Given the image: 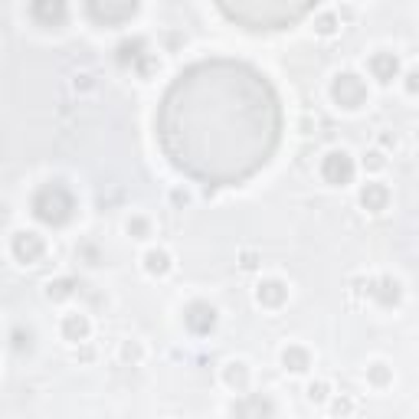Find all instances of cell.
<instances>
[{
	"instance_id": "obj_1",
	"label": "cell",
	"mask_w": 419,
	"mask_h": 419,
	"mask_svg": "<svg viewBox=\"0 0 419 419\" xmlns=\"http://www.w3.org/2000/svg\"><path fill=\"white\" fill-rule=\"evenodd\" d=\"M158 138L187 177L206 187L243 183L272 161L282 141L279 92L256 66L200 59L164 92Z\"/></svg>"
},
{
	"instance_id": "obj_2",
	"label": "cell",
	"mask_w": 419,
	"mask_h": 419,
	"mask_svg": "<svg viewBox=\"0 0 419 419\" xmlns=\"http://www.w3.org/2000/svg\"><path fill=\"white\" fill-rule=\"evenodd\" d=\"M314 10L312 0H223L220 13L246 30H285Z\"/></svg>"
},
{
	"instance_id": "obj_3",
	"label": "cell",
	"mask_w": 419,
	"mask_h": 419,
	"mask_svg": "<svg viewBox=\"0 0 419 419\" xmlns=\"http://www.w3.org/2000/svg\"><path fill=\"white\" fill-rule=\"evenodd\" d=\"M73 194L66 190L63 183H43L36 194H33V216L46 226H63L73 220Z\"/></svg>"
},
{
	"instance_id": "obj_4",
	"label": "cell",
	"mask_w": 419,
	"mask_h": 419,
	"mask_svg": "<svg viewBox=\"0 0 419 419\" xmlns=\"http://www.w3.org/2000/svg\"><path fill=\"white\" fill-rule=\"evenodd\" d=\"M86 13L102 26H119V23L131 20L138 13V3L135 0H92Z\"/></svg>"
},
{
	"instance_id": "obj_5",
	"label": "cell",
	"mask_w": 419,
	"mask_h": 419,
	"mask_svg": "<svg viewBox=\"0 0 419 419\" xmlns=\"http://www.w3.org/2000/svg\"><path fill=\"white\" fill-rule=\"evenodd\" d=\"M331 96L341 108H360L367 102V86L357 79L354 73H341L337 79H334Z\"/></svg>"
},
{
	"instance_id": "obj_6",
	"label": "cell",
	"mask_w": 419,
	"mask_h": 419,
	"mask_svg": "<svg viewBox=\"0 0 419 419\" xmlns=\"http://www.w3.org/2000/svg\"><path fill=\"white\" fill-rule=\"evenodd\" d=\"M321 177L334 187H344V183L354 181V161L347 158L344 151H331V154H324L321 161Z\"/></svg>"
},
{
	"instance_id": "obj_7",
	"label": "cell",
	"mask_w": 419,
	"mask_h": 419,
	"mask_svg": "<svg viewBox=\"0 0 419 419\" xmlns=\"http://www.w3.org/2000/svg\"><path fill=\"white\" fill-rule=\"evenodd\" d=\"M13 256H17V262H23V266H30V262H40V256L46 252V243L43 236H36V233H17L13 236Z\"/></svg>"
},
{
	"instance_id": "obj_8",
	"label": "cell",
	"mask_w": 419,
	"mask_h": 419,
	"mask_svg": "<svg viewBox=\"0 0 419 419\" xmlns=\"http://www.w3.org/2000/svg\"><path fill=\"white\" fill-rule=\"evenodd\" d=\"M183 324H187V328H190L194 334L213 331L216 308L210 305V301H194V305H187V312H183Z\"/></svg>"
},
{
	"instance_id": "obj_9",
	"label": "cell",
	"mask_w": 419,
	"mask_h": 419,
	"mask_svg": "<svg viewBox=\"0 0 419 419\" xmlns=\"http://www.w3.org/2000/svg\"><path fill=\"white\" fill-rule=\"evenodd\" d=\"M30 17L40 26H59L66 20V3L63 0H36L30 7Z\"/></svg>"
},
{
	"instance_id": "obj_10",
	"label": "cell",
	"mask_w": 419,
	"mask_h": 419,
	"mask_svg": "<svg viewBox=\"0 0 419 419\" xmlns=\"http://www.w3.org/2000/svg\"><path fill=\"white\" fill-rule=\"evenodd\" d=\"M233 419H272V403L266 397H259V393L243 397L233 406Z\"/></svg>"
},
{
	"instance_id": "obj_11",
	"label": "cell",
	"mask_w": 419,
	"mask_h": 419,
	"mask_svg": "<svg viewBox=\"0 0 419 419\" xmlns=\"http://www.w3.org/2000/svg\"><path fill=\"white\" fill-rule=\"evenodd\" d=\"M256 298H259V305H266V308H279V305H285V298H289V289H285L279 279H266V282H259Z\"/></svg>"
},
{
	"instance_id": "obj_12",
	"label": "cell",
	"mask_w": 419,
	"mask_h": 419,
	"mask_svg": "<svg viewBox=\"0 0 419 419\" xmlns=\"http://www.w3.org/2000/svg\"><path fill=\"white\" fill-rule=\"evenodd\" d=\"M370 73H374V79H380V82H393L399 73V59L393 53H374L370 56Z\"/></svg>"
},
{
	"instance_id": "obj_13",
	"label": "cell",
	"mask_w": 419,
	"mask_h": 419,
	"mask_svg": "<svg viewBox=\"0 0 419 419\" xmlns=\"http://www.w3.org/2000/svg\"><path fill=\"white\" fill-rule=\"evenodd\" d=\"M360 204H364V210H370V213H380V210H387V204H390V190L383 183H364Z\"/></svg>"
},
{
	"instance_id": "obj_14",
	"label": "cell",
	"mask_w": 419,
	"mask_h": 419,
	"mask_svg": "<svg viewBox=\"0 0 419 419\" xmlns=\"http://www.w3.org/2000/svg\"><path fill=\"white\" fill-rule=\"evenodd\" d=\"M63 334H66V341H73V344L86 341V337H89V318H86V314H66Z\"/></svg>"
},
{
	"instance_id": "obj_15",
	"label": "cell",
	"mask_w": 419,
	"mask_h": 419,
	"mask_svg": "<svg viewBox=\"0 0 419 419\" xmlns=\"http://www.w3.org/2000/svg\"><path fill=\"white\" fill-rule=\"evenodd\" d=\"M282 364H285V370H291V374H301V370H308V367H312V357H308L305 347H285Z\"/></svg>"
},
{
	"instance_id": "obj_16",
	"label": "cell",
	"mask_w": 419,
	"mask_h": 419,
	"mask_svg": "<svg viewBox=\"0 0 419 419\" xmlns=\"http://www.w3.org/2000/svg\"><path fill=\"white\" fill-rule=\"evenodd\" d=\"M370 295H374L380 305H397L399 301V282L397 279H380L374 289H370Z\"/></svg>"
},
{
	"instance_id": "obj_17",
	"label": "cell",
	"mask_w": 419,
	"mask_h": 419,
	"mask_svg": "<svg viewBox=\"0 0 419 419\" xmlns=\"http://www.w3.org/2000/svg\"><path fill=\"white\" fill-rule=\"evenodd\" d=\"M223 380H226V383H229L233 390H246V383H249V370H246V364H239V360L226 364Z\"/></svg>"
},
{
	"instance_id": "obj_18",
	"label": "cell",
	"mask_w": 419,
	"mask_h": 419,
	"mask_svg": "<svg viewBox=\"0 0 419 419\" xmlns=\"http://www.w3.org/2000/svg\"><path fill=\"white\" fill-rule=\"evenodd\" d=\"M144 269H148L151 275H164V272L171 269V259H167L164 249H151L148 256H144Z\"/></svg>"
},
{
	"instance_id": "obj_19",
	"label": "cell",
	"mask_w": 419,
	"mask_h": 419,
	"mask_svg": "<svg viewBox=\"0 0 419 419\" xmlns=\"http://www.w3.org/2000/svg\"><path fill=\"white\" fill-rule=\"evenodd\" d=\"M73 291H75V282L73 279H56V282H49V285H46V295H49L53 301L69 298Z\"/></svg>"
},
{
	"instance_id": "obj_20",
	"label": "cell",
	"mask_w": 419,
	"mask_h": 419,
	"mask_svg": "<svg viewBox=\"0 0 419 419\" xmlns=\"http://www.w3.org/2000/svg\"><path fill=\"white\" fill-rule=\"evenodd\" d=\"M367 376H370V383H374V387H387L390 380H393V374H390V367H387V364L367 367Z\"/></svg>"
},
{
	"instance_id": "obj_21",
	"label": "cell",
	"mask_w": 419,
	"mask_h": 419,
	"mask_svg": "<svg viewBox=\"0 0 419 419\" xmlns=\"http://www.w3.org/2000/svg\"><path fill=\"white\" fill-rule=\"evenodd\" d=\"M141 49H144V40H131V43H121L119 46V59L121 63H131V59H138Z\"/></svg>"
},
{
	"instance_id": "obj_22",
	"label": "cell",
	"mask_w": 419,
	"mask_h": 419,
	"mask_svg": "<svg viewBox=\"0 0 419 419\" xmlns=\"http://www.w3.org/2000/svg\"><path fill=\"white\" fill-rule=\"evenodd\" d=\"M314 30L324 33V36H331V33L337 30V17H334V13H324V17H318V23H314Z\"/></svg>"
},
{
	"instance_id": "obj_23",
	"label": "cell",
	"mask_w": 419,
	"mask_h": 419,
	"mask_svg": "<svg viewBox=\"0 0 419 419\" xmlns=\"http://www.w3.org/2000/svg\"><path fill=\"white\" fill-rule=\"evenodd\" d=\"M383 154H380V151H370V154H367L364 158V167H370V171H380V167H383Z\"/></svg>"
},
{
	"instance_id": "obj_24",
	"label": "cell",
	"mask_w": 419,
	"mask_h": 419,
	"mask_svg": "<svg viewBox=\"0 0 419 419\" xmlns=\"http://www.w3.org/2000/svg\"><path fill=\"white\" fill-rule=\"evenodd\" d=\"M324 393H328V383H321V380L308 387V397H312V399H324Z\"/></svg>"
},
{
	"instance_id": "obj_25",
	"label": "cell",
	"mask_w": 419,
	"mask_h": 419,
	"mask_svg": "<svg viewBox=\"0 0 419 419\" xmlns=\"http://www.w3.org/2000/svg\"><path fill=\"white\" fill-rule=\"evenodd\" d=\"M128 233H135V236H144V233H148V223H144V220H131L128 223Z\"/></svg>"
},
{
	"instance_id": "obj_26",
	"label": "cell",
	"mask_w": 419,
	"mask_h": 419,
	"mask_svg": "<svg viewBox=\"0 0 419 419\" xmlns=\"http://www.w3.org/2000/svg\"><path fill=\"white\" fill-rule=\"evenodd\" d=\"M351 409H354V403H351V399H337V403H334V413H337V416H347Z\"/></svg>"
},
{
	"instance_id": "obj_27",
	"label": "cell",
	"mask_w": 419,
	"mask_h": 419,
	"mask_svg": "<svg viewBox=\"0 0 419 419\" xmlns=\"http://www.w3.org/2000/svg\"><path fill=\"white\" fill-rule=\"evenodd\" d=\"M406 89H409V92H419V69L406 75Z\"/></svg>"
},
{
	"instance_id": "obj_28",
	"label": "cell",
	"mask_w": 419,
	"mask_h": 419,
	"mask_svg": "<svg viewBox=\"0 0 419 419\" xmlns=\"http://www.w3.org/2000/svg\"><path fill=\"white\" fill-rule=\"evenodd\" d=\"M243 269H256V256H252V252L243 256Z\"/></svg>"
},
{
	"instance_id": "obj_29",
	"label": "cell",
	"mask_w": 419,
	"mask_h": 419,
	"mask_svg": "<svg viewBox=\"0 0 419 419\" xmlns=\"http://www.w3.org/2000/svg\"><path fill=\"white\" fill-rule=\"evenodd\" d=\"M416 135H419V131H416Z\"/></svg>"
}]
</instances>
